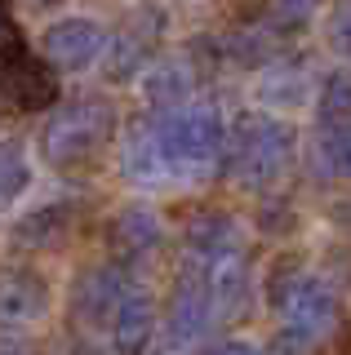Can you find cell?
I'll return each instance as SVG.
<instances>
[{"label":"cell","mask_w":351,"mask_h":355,"mask_svg":"<svg viewBox=\"0 0 351 355\" xmlns=\"http://www.w3.org/2000/svg\"><path fill=\"white\" fill-rule=\"evenodd\" d=\"M329 44L351 62V0H338L329 9Z\"/></svg>","instance_id":"cell-19"},{"label":"cell","mask_w":351,"mask_h":355,"mask_svg":"<svg viewBox=\"0 0 351 355\" xmlns=\"http://www.w3.org/2000/svg\"><path fill=\"white\" fill-rule=\"evenodd\" d=\"M329 222H334V227H343L347 236H351V196H347V200H338V205L329 209Z\"/></svg>","instance_id":"cell-23"},{"label":"cell","mask_w":351,"mask_h":355,"mask_svg":"<svg viewBox=\"0 0 351 355\" xmlns=\"http://www.w3.org/2000/svg\"><path fill=\"white\" fill-rule=\"evenodd\" d=\"M31 169H27V155L14 147V142H0V205H14L18 196L27 191Z\"/></svg>","instance_id":"cell-17"},{"label":"cell","mask_w":351,"mask_h":355,"mask_svg":"<svg viewBox=\"0 0 351 355\" xmlns=\"http://www.w3.org/2000/svg\"><path fill=\"white\" fill-rule=\"evenodd\" d=\"M107 240H112V253L120 262H142V258H151V253L160 249L164 222L156 218L151 205H129V209H120V214L112 218Z\"/></svg>","instance_id":"cell-10"},{"label":"cell","mask_w":351,"mask_h":355,"mask_svg":"<svg viewBox=\"0 0 351 355\" xmlns=\"http://www.w3.org/2000/svg\"><path fill=\"white\" fill-rule=\"evenodd\" d=\"M320 160L329 164V173L338 178H351V116L347 120H334L320 138Z\"/></svg>","instance_id":"cell-18"},{"label":"cell","mask_w":351,"mask_h":355,"mask_svg":"<svg viewBox=\"0 0 351 355\" xmlns=\"http://www.w3.org/2000/svg\"><path fill=\"white\" fill-rule=\"evenodd\" d=\"M120 173H125L134 187H160V182H169V169H164V155L156 147V129H151V125L134 129L125 142H120Z\"/></svg>","instance_id":"cell-14"},{"label":"cell","mask_w":351,"mask_h":355,"mask_svg":"<svg viewBox=\"0 0 351 355\" xmlns=\"http://www.w3.org/2000/svg\"><path fill=\"white\" fill-rule=\"evenodd\" d=\"M125 297V280H120L116 266H94V271H85L80 280L71 288V311L76 320H85V324H112L116 315V302Z\"/></svg>","instance_id":"cell-11"},{"label":"cell","mask_w":351,"mask_h":355,"mask_svg":"<svg viewBox=\"0 0 351 355\" xmlns=\"http://www.w3.org/2000/svg\"><path fill=\"white\" fill-rule=\"evenodd\" d=\"M151 129H156V147L164 155L169 178H205L227 151L223 116L209 107H178L160 116Z\"/></svg>","instance_id":"cell-2"},{"label":"cell","mask_w":351,"mask_h":355,"mask_svg":"<svg viewBox=\"0 0 351 355\" xmlns=\"http://www.w3.org/2000/svg\"><path fill=\"white\" fill-rule=\"evenodd\" d=\"M182 244L196 253V262H223L240 253V227L227 214H196L182 227Z\"/></svg>","instance_id":"cell-13"},{"label":"cell","mask_w":351,"mask_h":355,"mask_svg":"<svg viewBox=\"0 0 351 355\" xmlns=\"http://www.w3.org/2000/svg\"><path fill=\"white\" fill-rule=\"evenodd\" d=\"M71 227H76V205L71 200H53V205H40L23 214L9 231V244L14 249H27V253H45V249H58V244L71 240Z\"/></svg>","instance_id":"cell-9"},{"label":"cell","mask_w":351,"mask_h":355,"mask_svg":"<svg viewBox=\"0 0 351 355\" xmlns=\"http://www.w3.org/2000/svg\"><path fill=\"white\" fill-rule=\"evenodd\" d=\"M36 5H58V0H36Z\"/></svg>","instance_id":"cell-25"},{"label":"cell","mask_w":351,"mask_h":355,"mask_svg":"<svg viewBox=\"0 0 351 355\" xmlns=\"http://www.w3.org/2000/svg\"><path fill=\"white\" fill-rule=\"evenodd\" d=\"M258 98L267 107H302L311 98V80L293 67H267L258 76Z\"/></svg>","instance_id":"cell-15"},{"label":"cell","mask_w":351,"mask_h":355,"mask_svg":"<svg viewBox=\"0 0 351 355\" xmlns=\"http://www.w3.org/2000/svg\"><path fill=\"white\" fill-rule=\"evenodd\" d=\"M9 53H18V27H14L9 5L0 0V58H9Z\"/></svg>","instance_id":"cell-22"},{"label":"cell","mask_w":351,"mask_h":355,"mask_svg":"<svg viewBox=\"0 0 351 355\" xmlns=\"http://www.w3.org/2000/svg\"><path fill=\"white\" fill-rule=\"evenodd\" d=\"M112 347L120 355H142L151 347V333H156V302L142 288H125V297L116 302L112 315Z\"/></svg>","instance_id":"cell-12"},{"label":"cell","mask_w":351,"mask_h":355,"mask_svg":"<svg viewBox=\"0 0 351 355\" xmlns=\"http://www.w3.org/2000/svg\"><path fill=\"white\" fill-rule=\"evenodd\" d=\"M49 315V280L27 266H0V329H36Z\"/></svg>","instance_id":"cell-7"},{"label":"cell","mask_w":351,"mask_h":355,"mask_svg":"<svg viewBox=\"0 0 351 355\" xmlns=\"http://www.w3.org/2000/svg\"><path fill=\"white\" fill-rule=\"evenodd\" d=\"M45 62L53 71H85L103 58L107 49V31L98 18H58L53 27H45Z\"/></svg>","instance_id":"cell-6"},{"label":"cell","mask_w":351,"mask_h":355,"mask_svg":"<svg viewBox=\"0 0 351 355\" xmlns=\"http://www.w3.org/2000/svg\"><path fill=\"white\" fill-rule=\"evenodd\" d=\"M271 302H276L280 320H284V333L298 338L302 347H316L334 333L338 315H343V302H338L334 284L320 280V275H307V271H293V275H280L271 284Z\"/></svg>","instance_id":"cell-4"},{"label":"cell","mask_w":351,"mask_h":355,"mask_svg":"<svg viewBox=\"0 0 351 355\" xmlns=\"http://www.w3.org/2000/svg\"><path fill=\"white\" fill-rule=\"evenodd\" d=\"M112 138H116V107L103 98H80V103H67L49 116L40 151L53 169H85L107 151Z\"/></svg>","instance_id":"cell-3"},{"label":"cell","mask_w":351,"mask_h":355,"mask_svg":"<svg viewBox=\"0 0 351 355\" xmlns=\"http://www.w3.org/2000/svg\"><path fill=\"white\" fill-rule=\"evenodd\" d=\"M316 0H271V22H280V27H298V22L311 18Z\"/></svg>","instance_id":"cell-21"},{"label":"cell","mask_w":351,"mask_h":355,"mask_svg":"<svg viewBox=\"0 0 351 355\" xmlns=\"http://www.w3.org/2000/svg\"><path fill=\"white\" fill-rule=\"evenodd\" d=\"M325 116L329 120H347L351 116V76H334V80L325 85Z\"/></svg>","instance_id":"cell-20"},{"label":"cell","mask_w":351,"mask_h":355,"mask_svg":"<svg viewBox=\"0 0 351 355\" xmlns=\"http://www.w3.org/2000/svg\"><path fill=\"white\" fill-rule=\"evenodd\" d=\"M209 355H262L254 342H223V347H214Z\"/></svg>","instance_id":"cell-24"},{"label":"cell","mask_w":351,"mask_h":355,"mask_svg":"<svg viewBox=\"0 0 351 355\" xmlns=\"http://www.w3.org/2000/svg\"><path fill=\"white\" fill-rule=\"evenodd\" d=\"M289 164H293V129L280 116L249 111L227 133V169L249 191H262V187L280 182L289 173Z\"/></svg>","instance_id":"cell-1"},{"label":"cell","mask_w":351,"mask_h":355,"mask_svg":"<svg viewBox=\"0 0 351 355\" xmlns=\"http://www.w3.org/2000/svg\"><path fill=\"white\" fill-rule=\"evenodd\" d=\"M0 94L18 111H45L58 103V71L45 58H27L18 49L0 62Z\"/></svg>","instance_id":"cell-8"},{"label":"cell","mask_w":351,"mask_h":355,"mask_svg":"<svg viewBox=\"0 0 351 355\" xmlns=\"http://www.w3.org/2000/svg\"><path fill=\"white\" fill-rule=\"evenodd\" d=\"M214 311V293H209V275L205 266L182 271V280L173 284L169 311H164V329H160V355H187L196 342L209 333Z\"/></svg>","instance_id":"cell-5"},{"label":"cell","mask_w":351,"mask_h":355,"mask_svg":"<svg viewBox=\"0 0 351 355\" xmlns=\"http://www.w3.org/2000/svg\"><path fill=\"white\" fill-rule=\"evenodd\" d=\"M142 89H147L151 103H187L191 67L187 62H151L147 76H142Z\"/></svg>","instance_id":"cell-16"}]
</instances>
